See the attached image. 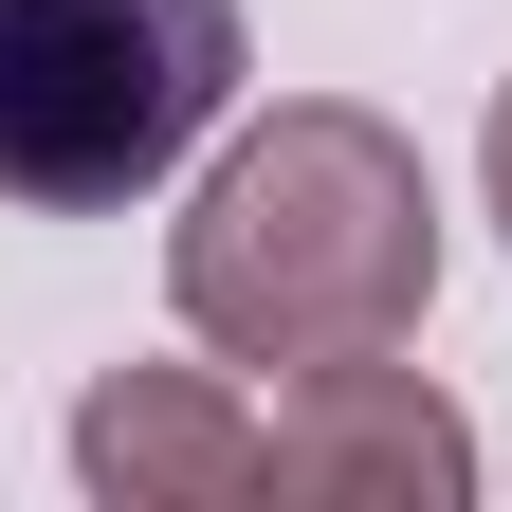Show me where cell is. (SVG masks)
I'll use <instances>...</instances> for the list:
<instances>
[{
  "label": "cell",
  "instance_id": "6da1fadb",
  "mask_svg": "<svg viewBox=\"0 0 512 512\" xmlns=\"http://www.w3.org/2000/svg\"><path fill=\"white\" fill-rule=\"evenodd\" d=\"M165 311L220 366H366L439 311V183L384 110L293 92L183 183L165 220Z\"/></svg>",
  "mask_w": 512,
  "mask_h": 512
},
{
  "label": "cell",
  "instance_id": "7a4b0ae2",
  "mask_svg": "<svg viewBox=\"0 0 512 512\" xmlns=\"http://www.w3.org/2000/svg\"><path fill=\"white\" fill-rule=\"evenodd\" d=\"M238 110V0H0V202L110 220Z\"/></svg>",
  "mask_w": 512,
  "mask_h": 512
},
{
  "label": "cell",
  "instance_id": "3957f363",
  "mask_svg": "<svg viewBox=\"0 0 512 512\" xmlns=\"http://www.w3.org/2000/svg\"><path fill=\"white\" fill-rule=\"evenodd\" d=\"M275 494H293V512H458V494H476V421L439 403L403 348L293 366V403H275Z\"/></svg>",
  "mask_w": 512,
  "mask_h": 512
},
{
  "label": "cell",
  "instance_id": "277c9868",
  "mask_svg": "<svg viewBox=\"0 0 512 512\" xmlns=\"http://www.w3.org/2000/svg\"><path fill=\"white\" fill-rule=\"evenodd\" d=\"M74 476L110 512H256L275 494V421H256L220 366H110L74 403Z\"/></svg>",
  "mask_w": 512,
  "mask_h": 512
},
{
  "label": "cell",
  "instance_id": "5b68a950",
  "mask_svg": "<svg viewBox=\"0 0 512 512\" xmlns=\"http://www.w3.org/2000/svg\"><path fill=\"white\" fill-rule=\"evenodd\" d=\"M476 183H494V220H512V92H494V128H476Z\"/></svg>",
  "mask_w": 512,
  "mask_h": 512
}]
</instances>
